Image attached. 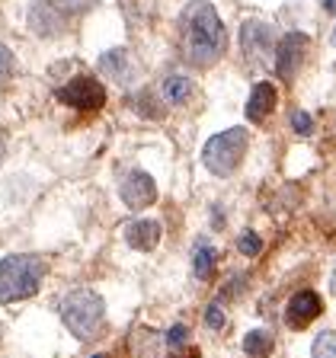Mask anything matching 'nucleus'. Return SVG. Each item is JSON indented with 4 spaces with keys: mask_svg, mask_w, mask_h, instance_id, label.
<instances>
[{
    "mask_svg": "<svg viewBox=\"0 0 336 358\" xmlns=\"http://www.w3.org/2000/svg\"><path fill=\"white\" fill-rule=\"evenodd\" d=\"M179 48L192 67L218 64V58L227 48V32H224V22L211 3L192 0L183 10V16H179Z\"/></svg>",
    "mask_w": 336,
    "mask_h": 358,
    "instance_id": "nucleus-1",
    "label": "nucleus"
},
{
    "mask_svg": "<svg viewBox=\"0 0 336 358\" xmlns=\"http://www.w3.org/2000/svg\"><path fill=\"white\" fill-rule=\"evenodd\" d=\"M42 278H45L42 256H32V253L4 256L0 259V304L32 298L42 288Z\"/></svg>",
    "mask_w": 336,
    "mask_h": 358,
    "instance_id": "nucleus-2",
    "label": "nucleus"
},
{
    "mask_svg": "<svg viewBox=\"0 0 336 358\" xmlns=\"http://www.w3.org/2000/svg\"><path fill=\"white\" fill-rule=\"evenodd\" d=\"M58 313H61V320H64V327L71 329L77 339L87 343V339H93V336L99 333V327H103L106 304L97 291L80 288V291H71V294L61 298Z\"/></svg>",
    "mask_w": 336,
    "mask_h": 358,
    "instance_id": "nucleus-3",
    "label": "nucleus"
},
{
    "mask_svg": "<svg viewBox=\"0 0 336 358\" xmlns=\"http://www.w3.org/2000/svg\"><path fill=\"white\" fill-rule=\"evenodd\" d=\"M246 144H250L246 128H227V131L209 138V144L202 148V164L209 166L215 176H231L244 164Z\"/></svg>",
    "mask_w": 336,
    "mask_h": 358,
    "instance_id": "nucleus-4",
    "label": "nucleus"
},
{
    "mask_svg": "<svg viewBox=\"0 0 336 358\" xmlns=\"http://www.w3.org/2000/svg\"><path fill=\"white\" fill-rule=\"evenodd\" d=\"M240 45L250 64H269V58L276 55V29L262 20H246L240 29Z\"/></svg>",
    "mask_w": 336,
    "mask_h": 358,
    "instance_id": "nucleus-5",
    "label": "nucleus"
},
{
    "mask_svg": "<svg viewBox=\"0 0 336 358\" xmlns=\"http://www.w3.org/2000/svg\"><path fill=\"white\" fill-rule=\"evenodd\" d=\"M58 99L67 106H74V109L93 112V109H103L106 87L97 80V77H74V80H67L64 87L58 90Z\"/></svg>",
    "mask_w": 336,
    "mask_h": 358,
    "instance_id": "nucleus-6",
    "label": "nucleus"
},
{
    "mask_svg": "<svg viewBox=\"0 0 336 358\" xmlns=\"http://www.w3.org/2000/svg\"><path fill=\"white\" fill-rule=\"evenodd\" d=\"M304 52H307V36L288 32V36L276 45V55H272V58H276L272 61V64H276V74L282 77V80H295L301 61H304Z\"/></svg>",
    "mask_w": 336,
    "mask_h": 358,
    "instance_id": "nucleus-7",
    "label": "nucleus"
},
{
    "mask_svg": "<svg viewBox=\"0 0 336 358\" xmlns=\"http://www.w3.org/2000/svg\"><path fill=\"white\" fill-rule=\"evenodd\" d=\"M154 199H157V186H154V179H150V173L134 170L122 179V201H125L132 211L148 208Z\"/></svg>",
    "mask_w": 336,
    "mask_h": 358,
    "instance_id": "nucleus-8",
    "label": "nucleus"
},
{
    "mask_svg": "<svg viewBox=\"0 0 336 358\" xmlns=\"http://www.w3.org/2000/svg\"><path fill=\"white\" fill-rule=\"evenodd\" d=\"M321 310H323V304L314 291H298V294L288 301V307H285V323H288L291 329H304L307 323H314L321 317Z\"/></svg>",
    "mask_w": 336,
    "mask_h": 358,
    "instance_id": "nucleus-9",
    "label": "nucleus"
},
{
    "mask_svg": "<svg viewBox=\"0 0 336 358\" xmlns=\"http://www.w3.org/2000/svg\"><path fill=\"white\" fill-rule=\"evenodd\" d=\"M29 26H32V32H36V36L55 38V36H61V32H64V13H61V10H55L48 0H36V3H32V10H29Z\"/></svg>",
    "mask_w": 336,
    "mask_h": 358,
    "instance_id": "nucleus-10",
    "label": "nucleus"
},
{
    "mask_svg": "<svg viewBox=\"0 0 336 358\" xmlns=\"http://www.w3.org/2000/svg\"><path fill=\"white\" fill-rule=\"evenodd\" d=\"M99 71H103L106 77H112L115 83H132L134 80V61L125 48H112V52H106L103 58H99Z\"/></svg>",
    "mask_w": 336,
    "mask_h": 358,
    "instance_id": "nucleus-11",
    "label": "nucleus"
},
{
    "mask_svg": "<svg viewBox=\"0 0 336 358\" xmlns=\"http://www.w3.org/2000/svg\"><path fill=\"white\" fill-rule=\"evenodd\" d=\"M276 103H279L276 87H272V83H266V80H260L253 87V93H250V99H246V119H250V122H262L269 112L276 109Z\"/></svg>",
    "mask_w": 336,
    "mask_h": 358,
    "instance_id": "nucleus-12",
    "label": "nucleus"
},
{
    "mask_svg": "<svg viewBox=\"0 0 336 358\" xmlns=\"http://www.w3.org/2000/svg\"><path fill=\"white\" fill-rule=\"evenodd\" d=\"M125 240L132 250L148 253V250H154V246L160 243V224L157 221H132L125 227Z\"/></svg>",
    "mask_w": 336,
    "mask_h": 358,
    "instance_id": "nucleus-13",
    "label": "nucleus"
},
{
    "mask_svg": "<svg viewBox=\"0 0 336 358\" xmlns=\"http://www.w3.org/2000/svg\"><path fill=\"white\" fill-rule=\"evenodd\" d=\"M160 96H164L167 106H183L192 96V80L183 74H167L164 83H160Z\"/></svg>",
    "mask_w": 336,
    "mask_h": 358,
    "instance_id": "nucleus-14",
    "label": "nucleus"
},
{
    "mask_svg": "<svg viewBox=\"0 0 336 358\" xmlns=\"http://www.w3.org/2000/svg\"><path fill=\"white\" fill-rule=\"evenodd\" d=\"M276 349V336L269 329H250L244 336V352L250 358H269V352Z\"/></svg>",
    "mask_w": 336,
    "mask_h": 358,
    "instance_id": "nucleus-15",
    "label": "nucleus"
},
{
    "mask_svg": "<svg viewBox=\"0 0 336 358\" xmlns=\"http://www.w3.org/2000/svg\"><path fill=\"white\" fill-rule=\"evenodd\" d=\"M215 262H218V253L211 250L209 243H199L192 253V272L199 278H211L215 275Z\"/></svg>",
    "mask_w": 336,
    "mask_h": 358,
    "instance_id": "nucleus-16",
    "label": "nucleus"
},
{
    "mask_svg": "<svg viewBox=\"0 0 336 358\" xmlns=\"http://www.w3.org/2000/svg\"><path fill=\"white\" fill-rule=\"evenodd\" d=\"M311 358H336V329L333 333H321L314 339Z\"/></svg>",
    "mask_w": 336,
    "mask_h": 358,
    "instance_id": "nucleus-17",
    "label": "nucleus"
},
{
    "mask_svg": "<svg viewBox=\"0 0 336 358\" xmlns=\"http://www.w3.org/2000/svg\"><path fill=\"white\" fill-rule=\"evenodd\" d=\"M55 10H61L64 16H77V13H87L97 0H48Z\"/></svg>",
    "mask_w": 336,
    "mask_h": 358,
    "instance_id": "nucleus-18",
    "label": "nucleus"
},
{
    "mask_svg": "<svg viewBox=\"0 0 336 358\" xmlns=\"http://www.w3.org/2000/svg\"><path fill=\"white\" fill-rule=\"evenodd\" d=\"M13 71H16V58H13V52H10L7 45L0 42V87L13 77Z\"/></svg>",
    "mask_w": 336,
    "mask_h": 358,
    "instance_id": "nucleus-19",
    "label": "nucleus"
},
{
    "mask_svg": "<svg viewBox=\"0 0 336 358\" xmlns=\"http://www.w3.org/2000/svg\"><path fill=\"white\" fill-rule=\"evenodd\" d=\"M237 250L244 256H260V250H262V240L256 237L253 231H246V234H240L237 237Z\"/></svg>",
    "mask_w": 336,
    "mask_h": 358,
    "instance_id": "nucleus-20",
    "label": "nucleus"
},
{
    "mask_svg": "<svg viewBox=\"0 0 336 358\" xmlns=\"http://www.w3.org/2000/svg\"><path fill=\"white\" fill-rule=\"evenodd\" d=\"M291 128H295L298 134H311L314 131V119L307 115V112L295 109V112H291Z\"/></svg>",
    "mask_w": 336,
    "mask_h": 358,
    "instance_id": "nucleus-21",
    "label": "nucleus"
},
{
    "mask_svg": "<svg viewBox=\"0 0 336 358\" xmlns=\"http://www.w3.org/2000/svg\"><path fill=\"white\" fill-rule=\"evenodd\" d=\"M205 323H209L211 329H221V327H224V310H221V304H211L209 310H205Z\"/></svg>",
    "mask_w": 336,
    "mask_h": 358,
    "instance_id": "nucleus-22",
    "label": "nucleus"
},
{
    "mask_svg": "<svg viewBox=\"0 0 336 358\" xmlns=\"http://www.w3.org/2000/svg\"><path fill=\"white\" fill-rule=\"evenodd\" d=\"M186 333H189V329H186V327H179V323H176V327H173L170 333H167V343H170V345H183V343H186Z\"/></svg>",
    "mask_w": 336,
    "mask_h": 358,
    "instance_id": "nucleus-23",
    "label": "nucleus"
},
{
    "mask_svg": "<svg viewBox=\"0 0 336 358\" xmlns=\"http://www.w3.org/2000/svg\"><path fill=\"white\" fill-rule=\"evenodd\" d=\"M330 291L336 294V268H333V278H330Z\"/></svg>",
    "mask_w": 336,
    "mask_h": 358,
    "instance_id": "nucleus-24",
    "label": "nucleus"
},
{
    "mask_svg": "<svg viewBox=\"0 0 336 358\" xmlns=\"http://www.w3.org/2000/svg\"><path fill=\"white\" fill-rule=\"evenodd\" d=\"M0 164H4V141H0Z\"/></svg>",
    "mask_w": 336,
    "mask_h": 358,
    "instance_id": "nucleus-25",
    "label": "nucleus"
},
{
    "mask_svg": "<svg viewBox=\"0 0 336 358\" xmlns=\"http://www.w3.org/2000/svg\"><path fill=\"white\" fill-rule=\"evenodd\" d=\"M93 358H109V355H93Z\"/></svg>",
    "mask_w": 336,
    "mask_h": 358,
    "instance_id": "nucleus-26",
    "label": "nucleus"
}]
</instances>
